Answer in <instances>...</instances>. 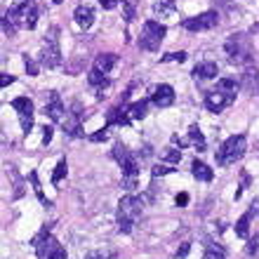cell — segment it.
<instances>
[{"label": "cell", "instance_id": "cell-42", "mask_svg": "<svg viewBox=\"0 0 259 259\" xmlns=\"http://www.w3.org/2000/svg\"><path fill=\"white\" fill-rule=\"evenodd\" d=\"M10 82H14V75H3V80H0V85H3V88H7Z\"/></svg>", "mask_w": 259, "mask_h": 259}, {"label": "cell", "instance_id": "cell-38", "mask_svg": "<svg viewBox=\"0 0 259 259\" xmlns=\"http://www.w3.org/2000/svg\"><path fill=\"white\" fill-rule=\"evenodd\" d=\"M3 31H5V35H14V33H17V28H14L12 24L5 19V17H3Z\"/></svg>", "mask_w": 259, "mask_h": 259}, {"label": "cell", "instance_id": "cell-19", "mask_svg": "<svg viewBox=\"0 0 259 259\" xmlns=\"http://www.w3.org/2000/svg\"><path fill=\"white\" fill-rule=\"evenodd\" d=\"M130 123H132V118H130V109H120V106H116V109H111L109 116H106V127H111V125L130 127Z\"/></svg>", "mask_w": 259, "mask_h": 259}, {"label": "cell", "instance_id": "cell-6", "mask_svg": "<svg viewBox=\"0 0 259 259\" xmlns=\"http://www.w3.org/2000/svg\"><path fill=\"white\" fill-rule=\"evenodd\" d=\"M165 33H167L165 24H160V21H156V19L144 21L142 35H139V48L146 50V52H156V50L160 48V42H163Z\"/></svg>", "mask_w": 259, "mask_h": 259}, {"label": "cell", "instance_id": "cell-36", "mask_svg": "<svg viewBox=\"0 0 259 259\" xmlns=\"http://www.w3.org/2000/svg\"><path fill=\"white\" fill-rule=\"evenodd\" d=\"M52 132H55V127H50V125H45V127H42V144L52 142Z\"/></svg>", "mask_w": 259, "mask_h": 259}, {"label": "cell", "instance_id": "cell-20", "mask_svg": "<svg viewBox=\"0 0 259 259\" xmlns=\"http://www.w3.org/2000/svg\"><path fill=\"white\" fill-rule=\"evenodd\" d=\"M219 66L214 62H200L193 68V78L196 80H210V78H217Z\"/></svg>", "mask_w": 259, "mask_h": 259}, {"label": "cell", "instance_id": "cell-32", "mask_svg": "<svg viewBox=\"0 0 259 259\" xmlns=\"http://www.w3.org/2000/svg\"><path fill=\"white\" fill-rule=\"evenodd\" d=\"M160 62L167 64V62H186V52H170V55H163L160 57Z\"/></svg>", "mask_w": 259, "mask_h": 259}, {"label": "cell", "instance_id": "cell-7", "mask_svg": "<svg viewBox=\"0 0 259 259\" xmlns=\"http://www.w3.org/2000/svg\"><path fill=\"white\" fill-rule=\"evenodd\" d=\"M113 158L118 160L120 170H123V179H137L139 177V163H137L135 153H132L125 144H116V146H113Z\"/></svg>", "mask_w": 259, "mask_h": 259}, {"label": "cell", "instance_id": "cell-29", "mask_svg": "<svg viewBox=\"0 0 259 259\" xmlns=\"http://www.w3.org/2000/svg\"><path fill=\"white\" fill-rule=\"evenodd\" d=\"M165 160V163H170V165H175V163H179L182 160V151L179 149H167V151H163V156H160Z\"/></svg>", "mask_w": 259, "mask_h": 259}, {"label": "cell", "instance_id": "cell-22", "mask_svg": "<svg viewBox=\"0 0 259 259\" xmlns=\"http://www.w3.org/2000/svg\"><path fill=\"white\" fill-rule=\"evenodd\" d=\"M191 175L198 179V182H212V177H214V172H212L210 165L200 163V160H193V165H191Z\"/></svg>", "mask_w": 259, "mask_h": 259}, {"label": "cell", "instance_id": "cell-43", "mask_svg": "<svg viewBox=\"0 0 259 259\" xmlns=\"http://www.w3.org/2000/svg\"><path fill=\"white\" fill-rule=\"evenodd\" d=\"M125 14H127V17H125V19H132V17H135V7H132V5H125Z\"/></svg>", "mask_w": 259, "mask_h": 259}, {"label": "cell", "instance_id": "cell-14", "mask_svg": "<svg viewBox=\"0 0 259 259\" xmlns=\"http://www.w3.org/2000/svg\"><path fill=\"white\" fill-rule=\"evenodd\" d=\"M151 102H153V106H158V109L172 106V104H175V90H172V85H158V88L153 90V95H151Z\"/></svg>", "mask_w": 259, "mask_h": 259}, {"label": "cell", "instance_id": "cell-27", "mask_svg": "<svg viewBox=\"0 0 259 259\" xmlns=\"http://www.w3.org/2000/svg\"><path fill=\"white\" fill-rule=\"evenodd\" d=\"M66 172H68V165H66V160H59V163H57V170H55V175H52V184H59V182H62L64 177H66Z\"/></svg>", "mask_w": 259, "mask_h": 259}, {"label": "cell", "instance_id": "cell-46", "mask_svg": "<svg viewBox=\"0 0 259 259\" xmlns=\"http://www.w3.org/2000/svg\"><path fill=\"white\" fill-rule=\"evenodd\" d=\"M55 3H57V5H59V3H64V0H55Z\"/></svg>", "mask_w": 259, "mask_h": 259}, {"label": "cell", "instance_id": "cell-9", "mask_svg": "<svg viewBox=\"0 0 259 259\" xmlns=\"http://www.w3.org/2000/svg\"><path fill=\"white\" fill-rule=\"evenodd\" d=\"M236 102V92H224V90H210L207 95H205V109L212 111V113H219V111H224L226 106H231Z\"/></svg>", "mask_w": 259, "mask_h": 259}, {"label": "cell", "instance_id": "cell-5", "mask_svg": "<svg viewBox=\"0 0 259 259\" xmlns=\"http://www.w3.org/2000/svg\"><path fill=\"white\" fill-rule=\"evenodd\" d=\"M40 64L48 68L62 66V48H59V28L57 26H52L48 33H45L42 52H40Z\"/></svg>", "mask_w": 259, "mask_h": 259}, {"label": "cell", "instance_id": "cell-11", "mask_svg": "<svg viewBox=\"0 0 259 259\" xmlns=\"http://www.w3.org/2000/svg\"><path fill=\"white\" fill-rule=\"evenodd\" d=\"M35 252H38V259H66V250L55 236H48L35 247Z\"/></svg>", "mask_w": 259, "mask_h": 259}, {"label": "cell", "instance_id": "cell-34", "mask_svg": "<svg viewBox=\"0 0 259 259\" xmlns=\"http://www.w3.org/2000/svg\"><path fill=\"white\" fill-rule=\"evenodd\" d=\"M90 142H106V139H109V127H104V130H99V132H95V135H90L88 137Z\"/></svg>", "mask_w": 259, "mask_h": 259}, {"label": "cell", "instance_id": "cell-16", "mask_svg": "<svg viewBox=\"0 0 259 259\" xmlns=\"http://www.w3.org/2000/svg\"><path fill=\"white\" fill-rule=\"evenodd\" d=\"M153 17L158 19H175V14H177V5H175V0H153Z\"/></svg>", "mask_w": 259, "mask_h": 259}, {"label": "cell", "instance_id": "cell-21", "mask_svg": "<svg viewBox=\"0 0 259 259\" xmlns=\"http://www.w3.org/2000/svg\"><path fill=\"white\" fill-rule=\"evenodd\" d=\"M116 64H118V55H111V52H106V55H97V59H95V68L97 71H102V73H111Z\"/></svg>", "mask_w": 259, "mask_h": 259}, {"label": "cell", "instance_id": "cell-39", "mask_svg": "<svg viewBox=\"0 0 259 259\" xmlns=\"http://www.w3.org/2000/svg\"><path fill=\"white\" fill-rule=\"evenodd\" d=\"M175 203L179 205V207H184L186 203H189V193L186 191H182V193H177V198H175Z\"/></svg>", "mask_w": 259, "mask_h": 259}, {"label": "cell", "instance_id": "cell-28", "mask_svg": "<svg viewBox=\"0 0 259 259\" xmlns=\"http://www.w3.org/2000/svg\"><path fill=\"white\" fill-rule=\"evenodd\" d=\"M177 167H170V165H153L151 167V177L158 179V177H165V175H172Z\"/></svg>", "mask_w": 259, "mask_h": 259}, {"label": "cell", "instance_id": "cell-12", "mask_svg": "<svg viewBox=\"0 0 259 259\" xmlns=\"http://www.w3.org/2000/svg\"><path fill=\"white\" fill-rule=\"evenodd\" d=\"M172 142L177 144L179 149H182V146H193L196 151H205V137H203V132H200L198 125H191V127H189V135H186L184 139H179V135H175Z\"/></svg>", "mask_w": 259, "mask_h": 259}, {"label": "cell", "instance_id": "cell-3", "mask_svg": "<svg viewBox=\"0 0 259 259\" xmlns=\"http://www.w3.org/2000/svg\"><path fill=\"white\" fill-rule=\"evenodd\" d=\"M224 50L229 55V62L231 64H250L252 62V45H250V38L245 33H233L229 40L224 42Z\"/></svg>", "mask_w": 259, "mask_h": 259}, {"label": "cell", "instance_id": "cell-1", "mask_svg": "<svg viewBox=\"0 0 259 259\" xmlns=\"http://www.w3.org/2000/svg\"><path fill=\"white\" fill-rule=\"evenodd\" d=\"M5 19L14 28H35V24H38V5H35V0H14L12 7L5 12Z\"/></svg>", "mask_w": 259, "mask_h": 259}, {"label": "cell", "instance_id": "cell-4", "mask_svg": "<svg viewBox=\"0 0 259 259\" xmlns=\"http://www.w3.org/2000/svg\"><path fill=\"white\" fill-rule=\"evenodd\" d=\"M247 151V139L245 135H233L229 137L222 146H219L217 151V165H222V167H226V165H233L236 160H240V158L245 156Z\"/></svg>", "mask_w": 259, "mask_h": 259}, {"label": "cell", "instance_id": "cell-13", "mask_svg": "<svg viewBox=\"0 0 259 259\" xmlns=\"http://www.w3.org/2000/svg\"><path fill=\"white\" fill-rule=\"evenodd\" d=\"M45 116H50L55 123H62L64 120V102L57 92H48V99H45Z\"/></svg>", "mask_w": 259, "mask_h": 259}, {"label": "cell", "instance_id": "cell-37", "mask_svg": "<svg viewBox=\"0 0 259 259\" xmlns=\"http://www.w3.org/2000/svg\"><path fill=\"white\" fill-rule=\"evenodd\" d=\"M259 250V236H254V238H250V243H247V254H252Z\"/></svg>", "mask_w": 259, "mask_h": 259}, {"label": "cell", "instance_id": "cell-35", "mask_svg": "<svg viewBox=\"0 0 259 259\" xmlns=\"http://www.w3.org/2000/svg\"><path fill=\"white\" fill-rule=\"evenodd\" d=\"M24 64H26V71H28V75H38V64L31 59V57H24Z\"/></svg>", "mask_w": 259, "mask_h": 259}, {"label": "cell", "instance_id": "cell-10", "mask_svg": "<svg viewBox=\"0 0 259 259\" xmlns=\"http://www.w3.org/2000/svg\"><path fill=\"white\" fill-rule=\"evenodd\" d=\"M219 21V14L217 12H203L198 14V17H189V19L182 21V26L186 28V31H193V33H198V31H210V28L217 26Z\"/></svg>", "mask_w": 259, "mask_h": 259}, {"label": "cell", "instance_id": "cell-18", "mask_svg": "<svg viewBox=\"0 0 259 259\" xmlns=\"http://www.w3.org/2000/svg\"><path fill=\"white\" fill-rule=\"evenodd\" d=\"M88 82L97 90V99H102V97L106 95L104 90H109V85H111L109 78H106V73H102V71H97V68H92V71L88 73Z\"/></svg>", "mask_w": 259, "mask_h": 259}, {"label": "cell", "instance_id": "cell-8", "mask_svg": "<svg viewBox=\"0 0 259 259\" xmlns=\"http://www.w3.org/2000/svg\"><path fill=\"white\" fill-rule=\"evenodd\" d=\"M12 109L17 111V116H19V125L21 130H24V135H31V130H33V102L28 99V97H17V99H12Z\"/></svg>", "mask_w": 259, "mask_h": 259}, {"label": "cell", "instance_id": "cell-23", "mask_svg": "<svg viewBox=\"0 0 259 259\" xmlns=\"http://www.w3.org/2000/svg\"><path fill=\"white\" fill-rule=\"evenodd\" d=\"M243 88L250 90V92H259V71L252 66L245 68V73H243Z\"/></svg>", "mask_w": 259, "mask_h": 259}, {"label": "cell", "instance_id": "cell-15", "mask_svg": "<svg viewBox=\"0 0 259 259\" xmlns=\"http://www.w3.org/2000/svg\"><path fill=\"white\" fill-rule=\"evenodd\" d=\"M62 127L68 137H82V125H80V111L78 106H73L71 113H66L62 120Z\"/></svg>", "mask_w": 259, "mask_h": 259}, {"label": "cell", "instance_id": "cell-26", "mask_svg": "<svg viewBox=\"0 0 259 259\" xmlns=\"http://www.w3.org/2000/svg\"><path fill=\"white\" fill-rule=\"evenodd\" d=\"M28 179H31V184H33V191H35V196H38V200H40L42 205H52L48 198H45V193H42V186H40V182H38V175H35V172H31V175H28Z\"/></svg>", "mask_w": 259, "mask_h": 259}, {"label": "cell", "instance_id": "cell-25", "mask_svg": "<svg viewBox=\"0 0 259 259\" xmlns=\"http://www.w3.org/2000/svg\"><path fill=\"white\" fill-rule=\"evenodd\" d=\"M250 212L247 214H243V217L236 222V236H240V238H250Z\"/></svg>", "mask_w": 259, "mask_h": 259}, {"label": "cell", "instance_id": "cell-30", "mask_svg": "<svg viewBox=\"0 0 259 259\" xmlns=\"http://www.w3.org/2000/svg\"><path fill=\"white\" fill-rule=\"evenodd\" d=\"M217 88L224 90V92H236V95H238V85H236V80H231V78H219Z\"/></svg>", "mask_w": 259, "mask_h": 259}, {"label": "cell", "instance_id": "cell-41", "mask_svg": "<svg viewBox=\"0 0 259 259\" xmlns=\"http://www.w3.org/2000/svg\"><path fill=\"white\" fill-rule=\"evenodd\" d=\"M111 257H113V254H111ZM111 257L109 254H104V252H92L88 259H111Z\"/></svg>", "mask_w": 259, "mask_h": 259}, {"label": "cell", "instance_id": "cell-17", "mask_svg": "<svg viewBox=\"0 0 259 259\" xmlns=\"http://www.w3.org/2000/svg\"><path fill=\"white\" fill-rule=\"evenodd\" d=\"M73 19L82 31H88V28H92V24H95V10L90 5H78L73 12Z\"/></svg>", "mask_w": 259, "mask_h": 259}, {"label": "cell", "instance_id": "cell-31", "mask_svg": "<svg viewBox=\"0 0 259 259\" xmlns=\"http://www.w3.org/2000/svg\"><path fill=\"white\" fill-rule=\"evenodd\" d=\"M203 259H226V257H224V250H222V247H217V245H207V250H205Z\"/></svg>", "mask_w": 259, "mask_h": 259}, {"label": "cell", "instance_id": "cell-24", "mask_svg": "<svg viewBox=\"0 0 259 259\" xmlns=\"http://www.w3.org/2000/svg\"><path fill=\"white\" fill-rule=\"evenodd\" d=\"M127 109H130V118H132V120H142V118H146V113H149V102L142 99V102L130 104Z\"/></svg>", "mask_w": 259, "mask_h": 259}, {"label": "cell", "instance_id": "cell-40", "mask_svg": "<svg viewBox=\"0 0 259 259\" xmlns=\"http://www.w3.org/2000/svg\"><path fill=\"white\" fill-rule=\"evenodd\" d=\"M189 252H191V243H184V245L177 250V259H184Z\"/></svg>", "mask_w": 259, "mask_h": 259}, {"label": "cell", "instance_id": "cell-33", "mask_svg": "<svg viewBox=\"0 0 259 259\" xmlns=\"http://www.w3.org/2000/svg\"><path fill=\"white\" fill-rule=\"evenodd\" d=\"M247 186H250V175H247V172L243 170V172H240V189L236 191V200H238V198L243 196V191H245Z\"/></svg>", "mask_w": 259, "mask_h": 259}, {"label": "cell", "instance_id": "cell-44", "mask_svg": "<svg viewBox=\"0 0 259 259\" xmlns=\"http://www.w3.org/2000/svg\"><path fill=\"white\" fill-rule=\"evenodd\" d=\"M250 214H257V217H259V200H254V203H252V207H250Z\"/></svg>", "mask_w": 259, "mask_h": 259}, {"label": "cell", "instance_id": "cell-2", "mask_svg": "<svg viewBox=\"0 0 259 259\" xmlns=\"http://www.w3.org/2000/svg\"><path fill=\"white\" fill-rule=\"evenodd\" d=\"M144 210V200L137 196H125L118 203V231L120 233H130L135 229L137 219Z\"/></svg>", "mask_w": 259, "mask_h": 259}, {"label": "cell", "instance_id": "cell-45", "mask_svg": "<svg viewBox=\"0 0 259 259\" xmlns=\"http://www.w3.org/2000/svg\"><path fill=\"white\" fill-rule=\"evenodd\" d=\"M252 33H254V35H259V24H254V26H252Z\"/></svg>", "mask_w": 259, "mask_h": 259}]
</instances>
